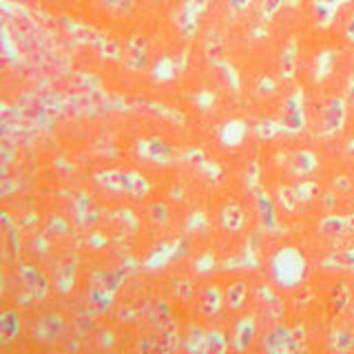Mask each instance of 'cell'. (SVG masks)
Masks as SVG:
<instances>
[{"label":"cell","instance_id":"obj_1","mask_svg":"<svg viewBox=\"0 0 354 354\" xmlns=\"http://www.w3.org/2000/svg\"><path fill=\"white\" fill-rule=\"evenodd\" d=\"M95 180L100 186H104L106 191L127 193L131 197H147L151 191V184L147 177L133 171H106V173H100Z\"/></svg>","mask_w":354,"mask_h":354},{"label":"cell","instance_id":"obj_2","mask_svg":"<svg viewBox=\"0 0 354 354\" xmlns=\"http://www.w3.org/2000/svg\"><path fill=\"white\" fill-rule=\"evenodd\" d=\"M64 319L58 315V313H49V315H44L40 317L36 324H33V339H38V341H55V339H60L64 335Z\"/></svg>","mask_w":354,"mask_h":354},{"label":"cell","instance_id":"obj_3","mask_svg":"<svg viewBox=\"0 0 354 354\" xmlns=\"http://www.w3.org/2000/svg\"><path fill=\"white\" fill-rule=\"evenodd\" d=\"M138 155L149 162H171L175 155L173 147L164 140H140L136 147Z\"/></svg>","mask_w":354,"mask_h":354},{"label":"cell","instance_id":"obj_4","mask_svg":"<svg viewBox=\"0 0 354 354\" xmlns=\"http://www.w3.org/2000/svg\"><path fill=\"white\" fill-rule=\"evenodd\" d=\"M263 348L270 352H283V350H297V343H295V337L290 330L283 326H277L270 335L266 337Z\"/></svg>","mask_w":354,"mask_h":354},{"label":"cell","instance_id":"obj_5","mask_svg":"<svg viewBox=\"0 0 354 354\" xmlns=\"http://www.w3.org/2000/svg\"><path fill=\"white\" fill-rule=\"evenodd\" d=\"M22 281L27 283V288L36 297H44L49 290V283L44 279V274L36 268H31V266H25V268H22Z\"/></svg>","mask_w":354,"mask_h":354},{"label":"cell","instance_id":"obj_6","mask_svg":"<svg viewBox=\"0 0 354 354\" xmlns=\"http://www.w3.org/2000/svg\"><path fill=\"white\" fill-rule=\"evenodd\" d=\"M0 330H3V341L9 343L18 337L20 332V315L16 310H5L3 317H0Z\"/></svg>","mask_w":354,"mask_h":354},{"label":"cell","instance_id":"obj_7","mask_svg":"<svg viewBox=\"0 0 354 354\" xmlns=\"http://www.w3.org/2000/svg\"><path fill=\"white\" fill-rule=\"evenodd\" d=\"M246 297H248V283L246 281H232L226 288V304L232 310H241L243 304H246Z\"/></svg>","mask_w":354,"mask_h":354},{"label":"cell","instance_id":"obj_8","mask_svg":"<svg viewBox=\"0 0 354 354\" xmlns=\"http://www.w3.org/2000/svg\"><path fill=\"white\" fill-rule=\"evenodd\" d=\"M252 337H254V321L252 317L243 319L239 328H237V335H235V348L237 350H248V346L252 343Z\"/></svg>","mask_w":354,"mask_h":354},{"label":"cell","instance_id":"obj_9","mask_svg":"<svg viewBox=\"0 0 354 354\" xmlns=\"http://www.w3.org/2000/svg\"><path fill=\"white\" fill-rule=\"evenodd\" d=\"M221 306V295L219 290L213 286V288H206V292L202 297V301H199V308H202L204 315H215Z\"/></svg>","mask_w":354,"mask_h":354},{"label":"cell","instance_id":"obj_10","mask_svg":"<svg viewBox=\"0 0 354 354\" xmlns=\"http://www.w3.org/2000/svg\"><path fill=\"white\" fill-rule=\"evenodd\" d=\"M343 102L341 100H335L330 106H328V113H326V120H324V124H326V131H335L341 127V122H343Z\"/></svg>","mask_w":354,"mask_h":354},{"label":"cell","instance_id":"obj_11","mask_svg":"<svg viewBox=\"0 0 354 354\" xmlns=\"http://www.w3.org/2000/svg\"><path fill=\"white\" fill-rule=\"evenodd\" d=\"M332 299H335V310L337 313H343V310H348L350 301H352V292H350V286L346 281L337 283L335 292H332Z\"/></svg>","mask_w":354,"mask_h":354},{"label":"cell","instance_id":"obj_12","mask_svg":"<svg viewBox=\"0 0 354 354\" xmlns=\"http://www.w3.org/2000/svg\"><path fill=\"white\" fill-rule=\"evenodd\" d=\"M100 5H102V9H106L109 14L124 16V14H129V11L133 9L136 0H100Z\"/></svg>","mask_w":354,"mask_h":354},{"label":"cell","instance_id":"obj_13","mask_svg":"<svg viewBox=\"0 0 354 354\" xmlns=\"http://www.w3.org/2000/svg\"><path fill=\"white\" fill-rule=\"evenodd\" d=\"M321 230H324L326 235H339V232L348 230V219H343V217H328L324 224H321Z\"/></svg>","mask_w":354,"mask_h":354},{"label":"cell","instance_id":"obj_14","mask_svg":"<svg viewBox=\"0 0 354 354\" xmlns=\"http://www.w3.org/2000/svg\"><path fill=\"white\" fill-rule=\"evenodd\" d=\"M241 224H243V213H241V208H237V206L226 208V213H224V226L230 228V230H239Z\"/></svg>","mask_w":354,"mask_h":354},{"label":"cell","instance_id":"obj_15","mask_svg":"<svg viewBox=\"0 0 354 354\" xmlns=\"http://www.w3.org/2000/svg\"><path fill=\"white\" fill-rule=\"evenodd\" d=\"M352 346H354V337L350 332H335V335H332V341H330L332 350L343 352V350H350Z\"/></svg>","mask_w":354,"mask_h":354},{"label":"cell","instance_id":"obj_16","mask_svg":"<svg viewBox=\"0 0 354 354\" xmlns=\"http://www.w3.org/2000/svg\"><path fill=\"white\" fill-rule=\"evenodd\" d=\"M343 268H350V270H354V250H343V252H339L337 257H335Z\"/></svg>","mask_w":354,"mask_h":354},{"label":"cell","instance_id":"obj_17","mask_svg":"<svg viewBox=\"0 0 354 354\" xmlns=\"http://www.w3.org/2000/svg\"><path fill=\"white\" fill-rule=\"evenodd\" d=\"M281 3L283 0H263V18H270L281 7Z\"/></svg>","mask_w":354,"mask_h":354},{"label":"cell","instance_id":"obj_18","mask_svg":"<svg viewBox=\"0 0 354 354\" xmlns=\"http://www.w3.org/2000/svg\"><path fill=\"white\" fill-rule=\"evenodd\" d=\"M250 3H252V0H228L230 9L237 11V14H243V11L250 7Z\"/></svg>","mask_w":354,"mask_h":354},{"label":"cell","instance_id":"obj_19","mask_svg":"<svg viewBox=\"0 0 354 354\" xmlns=\"http://www.w3.org/2000/svg\"><path fill=\"white\" fill-rule=\"evenodd\" d=\"M346 36H348V40H354V16L348 20V25H346Z\"/></svg>","mask_w":354,"mask_h":354},{"label":"cell","instance_id":"obj_20","mask_svg":"<svg viewBox=\"0 0 354 354\" xmlns=\"http://www.w3.org/2000/svg\"><path fill=\"white\" fill-rule=\"evenodd\" d=\"M348 230H354V215L348 217Z\"/></svg>","mask_w":354,"mask_h":354},{"label":"cell","instance_id":"obj_21","mask_svg":"<svg viewBox=\"0 0 354 354\" xmlns=\"http://www.w3.org/2000/svg\"><path fill=\"white\" fill-rule=\"evenodd\" d=\"M350 95H352V100H354V75H352V82H350Z\"/></svg>","mask_w":354,"mask_h":354}]
</instances>
